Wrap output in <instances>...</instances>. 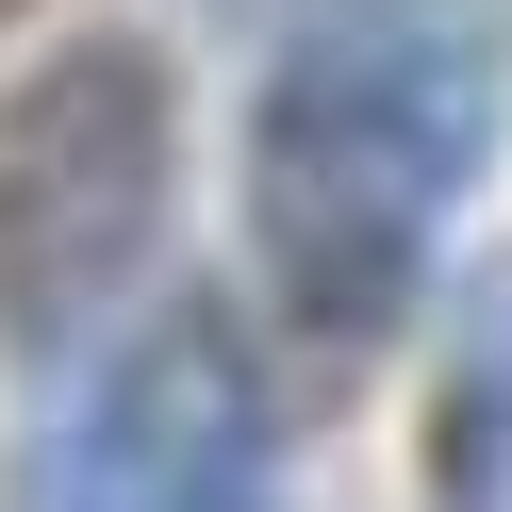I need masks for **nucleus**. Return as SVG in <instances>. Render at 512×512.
I'll list each match as a JSON object with an SVG mask.
<instances>
[{"label":"nucleus","instance_id":"4","mask_svg":"<svg viewBox=\"0 0 512 512\" xmlns=\"http://www.w3.org/2000/svg\"><path fill=\"white\" fill-rule=\"evenodd\" d=\"M17 17H34V0H0V34H17Z\"/></svg>","mask_w":512,"mask_h":512},{"label":"nucleus","instance_id":"3","mask_svg":"<svg viewBox=\"0 0 512 512\" xmlns=\"http://www.w3.org/2000/svg\"><path fill=\"white\" fill-rule=\"evenodd\" d=\"M34 512H281V430H265V364L232 347V314L182 298L133 314L100 347V380L67 397L34 463Z\"/></svg>","mask_w":512,"mask_h":512},{"label":"nucleus","instance_id":"2","mask_svg":"<svg viewBox=\"0 0 512 512\" xmlns=\"http://www.w3.org/2000/svg\"><path fill=\"white\" fill-rule=\"evenodd\" d=\"M182 199V83L149 34H67L0 83V347H67L149 281Z\"/></svg>","mask_w":512,"mask_h":512},{"label":"nucleus","instance_id":"1","mask_svg":"<svg viewBox=\"0 0 512 512\" xmlns=\"http://www.w3.org/2000/svg\"><path fill=\"white\" fill-rule=\"evenodd\" d=\"M496 166V34L463 0H314L248 83V281L298 347H380Z\"/></svg>","mask_w":512,"mask_h":512}]
</instances>
